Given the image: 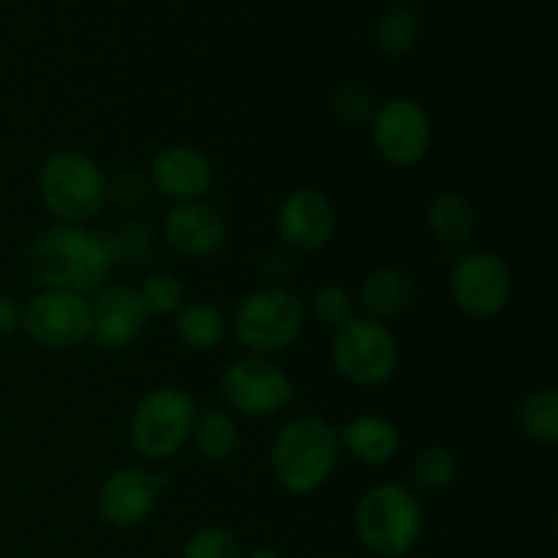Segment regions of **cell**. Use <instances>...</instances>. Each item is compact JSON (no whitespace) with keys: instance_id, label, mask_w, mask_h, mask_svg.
Returning <instances> with one entry per match:
<instances>
[{"instance_id":"7c38bea8","label":"cell","mask_w":558,"mask_h":558,"mask_svg":"<svg viewBox=\"0 0 558 558\" xmlns=\"http://www.w3.org/2000/svg\"><path fill=\"white\" fill-rule=\"evenodd\" d=\"M167 485V474L142 466H123L107 477L98 490V515L107 526L136 529L147 521L156 507L158 494Z\"/></svg>"},{"instance_id":"83f0119b","label":"cell","mask_w":558,"mask_h":558,"mask_svg":"<svg viewBox=\"0 0 558 558\" xmlns=\"http://www.w3.org/2000/svg\"><path fill=\"white\" fill-rule=\"evenodd\" d=\"M332 109H336L338 118L349 125H360L365 120L374 118L376 112V101H374V93L368 90L365 85H343L341 90L336 93L332 98Z\"/></svg>"},{"instance_id":"603a6c76","label":"cell","mask_w":558,"mask_h":558,"mask_svg":"<svg viewBox=\"0 0 558 558\" xmlns=\"http://www.w3.org/2000/svg\"><path fill=\"white\" fill-rule=\"evenodd\" d=\"M521 430L537 445L554 447L558 441V392L534 390L518 403Z\"/></svg>"},{"instance_id":"8fae6325","label":"cell","mask_w":558,"mask_h":558,"mask_svg":"<svg viewBox=\"0 0 558 558\" xmlns=\"http://www.w3.org/2000/svg\"><path fill=\"white\" fill-rule=\"evenodd\" d=\"M22 330L47 349H74L90 338V300L63 289H41L22 308Z\"/></svg>"},{"instance_id":"ac0fdd59","label":"cell","mask_w":558,"mask_h":558,"mask_svg":"<svg viewBox=\"0 0 558 558\" xmlns=\"http://www.w3.org/2000/svg\"><path fill=\"white\" fill-rule=\"evenodd\" d=\"M412 294L414 287L407 270H401V267H379L363 281L357 303L368 319L385 322L403 314L412 303Z\"/></svg>"},{"instance_id":"3957f363","label":"cell","mask_w":558,"mask_h":558,"mask_svg":"<svg viewBox=\"0 0 558 558\" xmlns=\"http://www.w3.org/2000/svg\"><path fill=\"white\" fill-rule=\"evenodd\" d=\"M423 501L401 483H379L360 496L354 507V532L379 558H403L412 554L423 534Z\"/></svg>"},{"instance_id":"7a4b0ae2","label":"cell","mask_w":558,"mask_h":558,"mask_svg":"<svg viewBox=\"0 0 558 558\" xmlns=\"http://www.w3.org/2000/svg\"><path fill=\"white\" fill-rule=\"evenodd\" d=\"M341 456L338 430L322 417H294L276 434L270 466L287 494L308 496L332 477Z\"/></svg>"},{"instance_id":"4316f807","label":"cell","mask_w":558,"mask_h":558,"mask_svg":"<svg viewBox=\"0 0 558 558\" xmlns=\"http://www.w3.org/2000/svg\"><path fill=\"white\" fill-rule=\"evenodd\" d=\"M147 196H150V178H145L140 169H123L112 180H107V199H112L123 210H140Z\"/></svg>"},{"instance_id":"1f68e13d","label":"cell","mask_w":558,"mask_h":558,"mask_svg":"<svg viewBox=\"0 0 558 558\" xmlns=\"http://www.w3.org/2000/svg\"><path fill=\"white\" fill-rule=\"evenodd\" d=\"M240 558H287V556L278 554V550H272V548H254V550H248V554L240 556Z\"/></svg>"},{"instance_id":"836d02e7","label":"cell","mask_w":558,"mask_h":558,"mask_svg":"<svg viewBox=\"0 0 558 558\" xmlns=\"http://www.w3.org/2000/svg\"><path fill=\"white\" fill-rule=\"evenodd\" d=\"M336 558H349V556H336Z\"/></svg>"},{"instance_id":"5b68a950","label":"cell","mask_w":558,"mask_h":558,"mask_svg":"<svg viewBox=\"0 0 558 558\" xmlns=\"http://www.w3.org/2000/svg\"><path fill=\"white\" fill-rule=\"evenodd\" d=\"M303 300L283 287H262L234 308V338L259 357L287 352L303 332Z\"/></svg>"},{"instance_id":"7402d4cb","label":"cell","mask_w":558,"mask_h":558,"mask_svg":"<svg viewBox=\"0 0 558 558\" xmlns=\"http://www.w3.org/2000/svg\"><path fill=\"white\" fill-rule=\"evenodd\" d=\"M420 41L417 14L407 5H390L374 25V44L385 58L401 60L414 52Z\"/></svg>"},{"instance_id":"4fadbf2b","label":"cell","mask_w":558,"mask_h":558,"mask_svg":"<svg viewBox=\"0 0 558 558\" xmlns=\"http://www.w3.org/2000/svg\"><path fill=\"white\" fill-rule=\"evenodd\" d=\"M278 234L283 243L303 254L325 248L336 234V210L316 189H298L278 207Z\"/></svg>"},{"instance_id":"e0dca14e","label":"cell","mask_w":558,"mask_h":558,"mask_svg":"<svg viewBox=\"0 0 558 558\" xmlns=\"http://www.w3.org/2000/svg\"><path fill=\"white\" fill-rule=\"evenodd\" d=\"M341 445L347 447L354 461L365 466H385L401 450V434L390 420L379 414H357L343 425L338 434Z\"/></svg>"},{"instance_id":"ba28073f","label":"cell","mask_w":558,"mask_h":558,"mask_svg":"<svg viewBox=\"0 0 558 558\" xmlns=\"http://www.w3.org/2000/svg\"><path fill=\"white\" fill-rule=\"evenodd\" d=\"M515 278L494 251H466L450 272V294L458 308L477 322L496 319L510 305Z\"/></svg>"},{"instance_id":"52a82bcc","label":"cell","mask_w":558,"mask_h":558,"mask_svg":"<svg viewBox=\"0 0 558 558\" xmlns=\"http://www.w3.org/2000/svg\"><path fill=\"white\" fill-rule=\"evenodd\" d=\"M332 363L347 381L357 387H381L398 368L396 336L385 322L352 316L332 336Z\"/></svg>"},{"instance_id":"9a60e30c","label":"cell","mask_w":558,"mask_h":558,"mask_svg":"<svg viewBox=\"0 0 558 558\" xmlns=\"http://www.w3.org/2000/svg\"><path fill=\"white\" fill-rule=\"evenodd\" d=\"M150 185L172 202H199L213 185V163L189 145L163 147L150 163Z\"/></svg>"},{"instance_id":"f1b7e54d","label":"cell","mask_w":558,"mask_h":558,"mask_svg":"<svg viewBox=\"0 0 558 558\" xmlns=\"http://www.w3.org/2000/svg\"><path fill=\"white\" fill-rule=\"evenodd\" d=\"M352 298H349L347 289L336 287V283H327V287L316 289L314 294V314L322 325L338 330L341 325H347L352 319Z\"/></svg>"},{"instance_id":"2e32d148","label":"cell","mask_w":558,"mask_h":558,"mask_svg":"<svg viewBox=\"0 0 558 558\" xmlns=\"http://www.w3.org/2000/svg\"><path fill=\"white\" fill-rule=\"evenodd\" d=\"M163 234L178 254L191 256V259H205L227 243V221L216 207L205 205L202 199L180 202L167 213Z\"/></svg>"},{"instance_id":"ffe728a7","label":"cell","mask_w":558,"mask_h":558,"mask_svg":"<svg viewBox=\"0 0 558 558\" xmlns=\"http://www.w3.org/2000/svg\"><path fill=\"white\" fill-rule=\"evenodd\" d=\"M196 450L210 463H223L238 452L240 434L232 414L221 407L196 409L194 430H191Z\"/></svg>"},{"instance_id":"6da1fadb","label":"cell","mask_w":558,"mask_h":558,"mask_svg":"<svg viewBox=\"0 0 558 558\" xmlns=\"http://www.w3.org/2000/svg\"><path fill=\"white\" fill-rule=\"evenodd\" d=\"M114 265L109 238L85 232L82 227L47 229L31 254V272L44 289H63L82 298L98 292Z\"/></svg>"},{"instance_id":"30bf717a","label":"cell","mask_w":558,"mask_h":558,"mask_svg":"<svg viewBox=\"0 0 558 558\" xmlns=\"http://www.w3.org/2000/svg\"><path fill=\"white\" fill-rule=\"evenodd\" d=\"M374 147L392 167H414L423 161L434 142V123L428 109L409 96H396L376 107Z\"/></svg>"},{"instance_id":"5bb4252c","label":"cell","mask_w":558,"mask_h":558,"mask_svg":"<svg viewBox=\"0 0 558 558\" xmlns=\"http://www.w3.org/2000/svg\"><path fill=\"white\" fill-rule=\"evenodd\" d=\"M145 308L131 287H104L90 300V338L101 349H125L145 330Z\"/></svg>"},{"instance_id":"8992f818","label":"cell","mask_w":558,"mask_h":558,"mask_svg":"<svg viewBox=\"0 0 558 558\" xmlns=\"http://www.w3.org/2000/svg\"><path fill=\"white\" fill-rule=\"evenodd\" d=\"M194 420L196 403L189 392L172 385L156 387L131 414V445L147 461H167L189 445Z\"/></svg>"},{"instance_id":"44dd1931","label":"cell","mask_w":558,"mask_h":558,"mask_svg":"<svg viewBox=\"0 0 558 558\" xmlns=\"http://www.w3.org/2000/svg\"><path fill=\"white\" fill-rule=\"evenodd\" d=\"M174 327H178V338L183 347L194 349V352H210L227 338L229 322L216 305L196 300V303H185L178 311Z\"/></svg>"},{"instance_id":"484cf974","label":"cell","mask_w":558,"mask_h":558,"mask_svg":"<svg viewBox=\"0 0 558 558\" xmlns=\"http://www.w3.org/2000/svg\"><path fill=\"white\" fill-rule=\"evenodd\" d=\"M180 558H240V545L229 529L205 526L191 534Z\"/></svg>"},{"instance_id":"d4e9b609","label":"cell","mask_w":558,"mask_h":558,"mask_svg":"<svg viewBox=\"0 0 558 558\" xmlns=\"http://www.w3.org/2000/svg\"><path fill=\"white\" fill-rule=\"evenodd\" d=\"M136 294H140V303L147 316H172L185 305V287L180 283V278L169 276V272L145 278Z\"/></svg>"},{"instance_id":"4dcf8cb0","label":"cell","mask_w":558,"mask_h":558,"mask_svg":"<svg viewBox=\"0 0 558 558\" xmlns=\"http://www.w3.org/2000/svg\"><path fill=\"white\" fill-rule=\"evenodd\" d=\"M16 330H22V308L9 294H0V338L14 336Z\"/></svg>"},{"instance_id":"cb8c5ba5","label":"cell","mask_w":558,"mask_h":558,"mask_svg":"<svg viewBox=\"0 0 558 558\" xmlns=\"http://www.w3.org/2000/svg\"><path fill=\"white\" fill-rule=\"evenodd\" d=\"M458 474V461H456V452L450 447H425V450L417 452L414 458V469H412V477L417 490L423 494H436V490L447 488V485L456 480Z\"/></svg>"},{"instance_id":"f546056e","label":"cell","mask_w":558,"mask_h":558,"mask_svg":"<svg viewBox=\"0 0 558 558\" xmlns=\"http://www.w3.org/2000/svg\"><path fill=\"white\" fill-rule=\"evenodd\" d=\"M114 259L125 256L129 262H142L150 256L153 248V232L142 223H125L118 232V238H109Z\"/></svg>"},{"instance_id":"d6986e66","label":"cell","mask_w":558,"mask_h":558,"mask_svg":"<svg viewBox=\"0 0 558 558\" xmlns=\"http://www.w3.org/2000/svg\"><path fill=\"white\" fill-rule=\"evenodd\" d=\"M477 216H474L472 202L458 191H441L428 205V229L436 243L447 248H461L472 240Z\"/></svg>"},{"instance_id":"277c9868","label":"cell","mask_w":558,"mask_h":558,"mask_svg":"<svg viewBox=\"0 0 558 558\" xmlns=\"http://www.w3.org/2000/svg\"><path fill=\"white\" fill-rule=\"evenodd\" d=\"M38 194L60 223L82 227L107 205V178L85 153L58 150L38 172Z\"/></svg>"},{"instance_id":"d6a6232c","label":"cell","mask_w":558,"mask_h":558,"mask_svg":"<svg viewBox=\"0 0 558 558\" xmlns=\"http://www.w3.org/2000/svg\"><path fill=\"white\" fill-rule=\"evenodd\" d=\"M412 558H434V556H412Z\"/></svg>"},{"instance_id":"9c48e42d","label":"cell","mask_w":558,"mask_h":558,"mask_svg":"<svg viewBox=\"0 0 558 558\" xmlns=\"http://www.w3.org/2000/svg\"><path fill=\"white\" fill-rule=\"evenodd\" d=\"M221 396L243 417H272L294 401V385L270 357H240L221 374Z\"/></svg>"}]
</instances>
